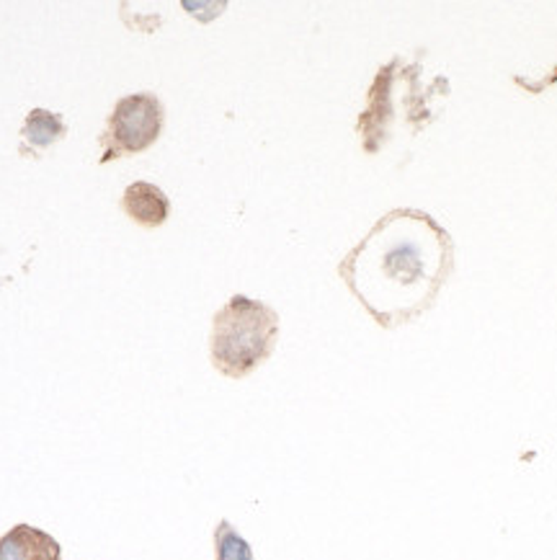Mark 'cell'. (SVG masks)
I'll list each match as a JSON object with an SVG mask.
<instances>
[{"label":"cell","instance_id":"obj_2","mask_svg":"<svg viewBox=\"0 0 557 560\" xmlns=\"http://www.w3.org/2000/svg\"><path fill=\"white\" fill-rule=\"evenodd\" d=\"M278 334V315L259 300L235 298L214 315L212 362L227 377H246L271 357Z\"/></svg>","mask_w":557,"mask_h":560},{"label":"cell","instance_id":"obj_5","mask_svg":"<svg viewBox=\"0 0 557 560\" xmlns=\"http://www.w3.org/2000/svg\"><path fill=\"white\" fill-rule=\"evenodd\" d=\"M121 205H125V212L130 214L134 222H140V225H147V228L163 225L170 210L166 194H163L158 186L145 184V182L127 186Z\"/></svg>","mask_w":557,"mask_h":560},{"label":"cell","instance_id":"obj_3","mask_svg":"<svg viewBox=\"0 0 557 560\" xmlns=\"http://www.w3.org/2000/svg\"><path fill=\"white\" fill-rule=\"evenodd\" d=\"M163 129V106L153 93H134L121 98L109 119L111 150L104 161L114 153H140L158 140Z\"/></svg>","mask_w":557,"mask_h":560},{"label":"cell","instance_id":"obj_6","mask_svg":"<svg viewBox=\"0 0 557 560\" xmlns=\"http://www.w3.org/2000/svg\"><path fill=\"white\" fill-rule=\"evenodd\" d=\"M62 135H66V125H62V119L57 117V114H52V112L34 109L26 117L24 138H26L28 145L47 148V145H52L55 140H60Z\"/></svg>","mask_w":557,"mask_h":560},{"label":"cell","instance_id":"obj_4","mask_svg":"<svg viewBox=\"0 0 557 560\" xmlns=\"http://www.w3.org/2000/svg\"><path fill=\"white\" fill-rule=\"evenodd\" d=\"M0 560H62V548L45 529L16 524L0 537Z\"/></svg>","mask_w":557,"mask_h":560},{"label":"cell","instance_id":"obj_7","mask_svg":"<svg viewBox=\"0 0 557 560\" xmlns=\"http://www.w3.org/2000/svg\"><path fill=\"white\" fill-rule=\"evenodd\" d=\"M214 548H217V560H253L251 545L235 533L230 522L217 524V529H214Z\"/></svg>","mask_w":557,"mask_h":560},{"label":"cell","instance_id":"obj_1","mask_svg":"<svg viewBox=\"0 0 557 560\" xmlns=\"http://www.w3.org/2000/svg\"><path fill=\"white\" fill-rule=\"evenodd\" d=\"M452 271V235L431 214L408 207L384 214L339 267L348 290L384 328L424 315Z\"/></svg>","mask_w":557,"mask_h":560}]
</instances>
